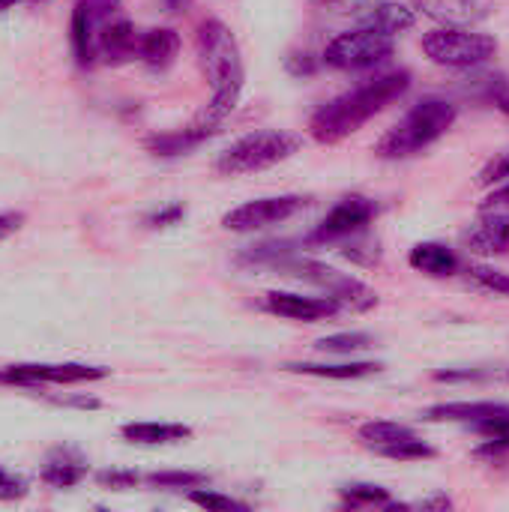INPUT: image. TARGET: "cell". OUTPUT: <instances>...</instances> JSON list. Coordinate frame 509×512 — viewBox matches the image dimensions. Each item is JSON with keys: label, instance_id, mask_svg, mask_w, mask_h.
<instances>
[{"label": "cell", "instance_id": "7bdbcfd3", "mask_svg": "<svg viewBox=\"0 0 509 512\" xmlns=\"http://www.w3.org/2000/svg\"><path fill=\"white\" fill-rule=\"evenodd\" d=\"M12 3H18V0H0V12H3V9H9Z\"/></svg>", "mask_w": 509, "mask_h": 512}, {"label": "cell", "instance_id": "44dd1931", "mask_svg": "<svg viewBox=\"0 0 509 512\" xmlns=\"http://www.w3.org/2000/svg\"><path fill=\"white\" fill-rule=\"evenodd\" d=\"M384 366L381 363H288L285 372H297V375H312V378H330V381H357V378H369L378 375Z\"/></svg>", "mask_w": 509, "mask_h": 512}, {"label": "cell", "instance_id": "4316f807", "mask_svg": "<svg viewBox=\"0 0 509 512\" xmlns=\"http://www.w3.org/2000/svg\"><path fill=\"white\" fill-rule=\"evenodd\" d=\"M378 456L393 459V462H420V459H435V447H429L420 438H405V441H399L393 447L378 450Z\"/></svg>", "mask_w": 509, "mask_h": 512}, {"label": "cell", "instance_id": "52a82bcc", "mask_svg": "<svg viewBox=\"0 0 509 512\" xmlns=\"http://www.w3.org/2000/svg\"><path fill=\"white\" fill-rule=\"evenodd\" d=\"M285 267L294 270L300 279H309V282L321 285L339 309L369 312V309L378 306V294H375L366 282H360V279H354V276H345V273H339V270H333V267H327V264H321V261L303 258V261H288Z\"/></svg>", "mask_w": 509, "mask_h": 512}, {"label": "cell", "instance_id": "ac0fdd59", "mask_svg": "<svg viewBox=\"0 0 509 512\" xmlns=\"http://www.w3.org/2000/svg\"><path fill=\"white\" fill-rule=\"evenodd\" d=\"M180 54V33L174 27H153L138 39V57L150 69H168Z\"/></svg>", "mask_w": 509, "mask_h": 512}, {"label": "cell", "instance_id": "d4e9b609", "mask_svg": "<svg viewBox=\"0 0 509 512\" xmlns=\"http://www.w3.org/2000/svg\"><path fill=\"white\" fill-rule=\"evenodd\" d=\"M144 483H150L153 489H198V486H207V474H198V471H156V474H147Z\"/></svg>", "mask_w": 509, "mask_h": 512}, {"label": "cell", "instance_id": "f546056e", "mask_svg": "<svg viewBox=\"0 0 509 512\" xmlns=\"http://www.w3.org/2000/svg\"><path fill=\"white\" fill-rule=\"evenodd\" d=\"M483 183H504L492 198H498V201H509V153L504 156H498V159H492L486 168H483Z\"/></svg>", "mask_w": 509, "mask_h": 512}, {"label": "cell", "instance_id": "30bf717a", "mask_svg": "<svg viewBox=\"0 0 509 512\" xmlns=\"http://www.w3.org/2000/svg\"><path fill=\"white\" fill-rule=\"evenodd\" d=\"M306 207L303 195H273V198H255L246 201L234 210H228L222 216V228L225 231H237V234H249V231H261L270 225H279L291 216H297Z\"/></svg>", "mask_w": 509, "mask_h": 512}, {"label": "cell", "instance_id": "ba28073f", "mask_svg": "<svg viewBox=\"0 0 509 512\" xmlns=\"http://www.w3.org/2000/svg\"><path fill=\"white\" fill-rule=\"evenodd\" d=\"M432 423H462L486 441H509V405L504 402H450L423 414Z\"/></svg>", "mask_w": 509, "mask_h": 512}, {"label": "cell", "instance_id": "e575fe53", "mask_svg": "<svg viewBox=\"0 0 509 512\" xmlns=\"http://www.w3.org/2000/svg\"><path fill=\"white\" fill-rule=\"evenodd\" d=\"M318 69V63H315V57L312 54H300V51H294L291 57H288V72L291 75H312Z\"/></svg>", "mask_w": 509, "mask_h": 512}, {"label": "cell", "instance_id": "4dcf8cb0", "mask_svg": "<svg viewBox=\"0 0 509 512\" xmlns=\"http://www.w3.org/2000/svg\"><path fill=\"white\" fill-rule=\"evenodd\" d=\"M342 255L351 258L354 264H363V267H375L381 261V249H378L375 240H354Z\"/></svg>", "mask_w": 509, "mask_h": 512}, {"label": "cell", "instance_id": "8992f818", "mask_svg": "<svg viewBox=\"0 0 509 512\" xmlns=\"http://www.w3.org/2000/svg\"><path fill=\"white\" fill-rule=\"evenodd\" d=\"M396 42L390 33L372 30V27H357L333 36L321 54V60L333 69H372L393 57Z\"/></svg>", "mask_w": 509, "mask_h": 512}, {"label": "cell", "instance_id": "b9f144b4", "mask_svg": "<svg viewBox=\"0 0 509 512\" xmlns=\"http://www.w3.org/2000/svg\"><path fill=\"white\" fill-rule=\"evenodd\" d=\"M315 6H333V3H342V0H312Z\"/></svg>", "mask_w": 509, "mask_h": 512}, {"label": "cell", "instance_id": "8fae6325", "mask_svg": "<svg viewBox=\"0 0 509 512\" xmlns=\"http://www.w3.org/2000/svg\"><path fill=\"white\" fill-rule=\"evenodd\" d=\"M378 216V207L366 195H345L339 204L330 207V213L315 225L312 243H330V240H345L360 234L372 219Z\"/></svg>", "mask_w": 509, "mask_h": 512}, {"label": "cell", "instance_id": "5bb4252c", "mask_svg": "<svg viewBox=\"0 0 509 512\" xmlns=\"http://www.w3.org/2000/svg\"><path fill=\"white\" fill-rule=\"evenodd\" d=\"M354 18L360 21V27H372V30H381V33H405L414 27L417 15L414 9H408L405 3L399 0H372V3H363Z\"/></svg>", "mask_w": 509, "mask_h": 512}, {"label": "cell", "instance_id": "4fadbf2b", "mask_svg": "<svg viewBox=\"0 0 509 512\" xmlns=\"http://www.w3.org/2000/svg\"><path fill=\"white\" fill-rule=\"evenodd\" d=\"M213 135H219V123H210V120H198L186 129H171V132H159V135H150L144 141V147L153 153V156H162V159H174V156H186L192 153L195 147H201L204 141H210Z\"/></svg>", "mask_w": 509, "mask_h": 512}, {"label": "cell", "instance_id": "ab89813d", "mask_svg": "<svg viewBox=\"0 0 509 512\" xmlns=\"http://www.w3.org/2000/svg\"><path fill=\"white\" fill-rule=\"evenodd\" d=\"M189 3H192V0H165V6H168L171 12H183Z\"/></svg>", "mask_w": 509, "mask_h": 512}, {"label": "cell", "instance_id": "836d02e7", "mask_svg": "<svg viewBox=\"0 0 509 512\" xmlns=\"http://www.w3.org/2000/svg\"><path fill=\"white\" fill-rule=\"evenodd\" d=\"M123 0H75V6H81L84 12H90V15H96V18H111L114 12H117V6H120Z\"/></svg>", "mask_w": 509, "mask_h": 512}, {"label": "cell", "instance_id": "7402d4cb", "mask_svg": "<svg viewBox=\"0 0 509 512\" xmlns=\"http://www.w3.org/2000/svg\"><path fill=\"white\" fill-rule=\"evenodd\" d=\"M84 477H87V465L78 456H72L69 450H57L39 474V480L51 489H72Z\"/></svg>", "mask_w": 509, "mask_h": 512}, {"label": "cell", "instance_id": "484cf974", "mask_svg": "<svg viewBox=\"0 0 509 512\" xmlns=\"http://www.w3.org/2000/svg\"><path fill=\"white\" fill-rule=\"evenodd\" d=\"M342 501L351 510H363V507H384V510H390V504H393L387 489H381V486H348V489H342Z\"/></svg>", "mask_w": 509, "mask_h": 512}, {"label": "cell", "instance_id": "d6a6232c", "mask_svg": "<svg viewBox=\"0 0 509 512\" xmlns=\"http://www.w3.org/2000/svg\"><path fill=\"white\" fill-rule=\"evenodd\" d=\"M24 495H27L24 480H18V477L6 474V471L0 468V501H21Z\"/></svg>", "mask_w": 509, "mask_h": 512}, {"label": "cell", "instance_id": "1f68e13d", "mask_svg": "<svg viewBox=\"0 0 509 512\" xmlns=\"http://www.w3.org/2000/svg\"><path fill=\"white\" fill-rule=\"evenodd\" d=\"M96 483L105 489H135L141 483V477L135 471H99Z\"/></svg>", "mask_w": 509, "mask_h": 512}, {"label": "cell", "instance_id": "f35d334b", "mask_svg": "<svg viewBox=\"0 0 509 512\" xmlns=\"http://www.w3.org/2000/svg\"><path fill=\"white\" fill-rule=\"evenodd\" d=\"M450 507H453L450 498H429V501L420 504V510H450Z\"/></svg>", "mask_w": 509, "mask_h": 512}, {"label": "cell", "instance_id": "7a4b0ae2", "mask_svg": "<svg viewBox=\"0 0 509 512\" xmlns=\"http://www.w3.org/2000/svg\"><path fill=\"white\" fill-rule=\"evenodd\" d=\"M198 42V60L201 69L210 81V105L201 114L210 123H222L240 102L243 84H246V66H243V54L240 45L231 33V27L219 18H207L198 24L195 33Z\"/></svg>", "mask_w": 509, "mask_h": 512}, {"label": "cell", "instance_id": "2e32d148", "mask_svg": "<svg viewBox=\"0 0 509 512\" xmlns=\"http://www.w3.org/2000/svg\"><path fill=\"white\" fill-rule=\"evenodd\" d=\"M414 6L426 18L441 21V24H453V27H471L489 15L486 0H414Z\"/></svg>", "mask_w": 509, "mask_h": 512}, {"label": "cell", "instance_id": "83f0119b", "mask_svg": "<svg viewBox=\"0 0 509 512\" xmlns=\"http://www.w3.org/2000/svg\"><path fill=\"white\" fill-rule=\"evenodd\" d=\"M195 507H204V510H219V512H246L249 507L243 504V501H234V498H228V495H219V492H207V489H189V495H186Z\"/></svg>", "mask_w": 509, "mask_h": 512}, {"label": "cell", "instance_id": "3957f363", "mask_svg": "<svg viewBox=\"0 0 509 512\" xmlns=\"http://www.w3.org/2000/svg\"><path fill=\"white\" fill-rule=\"evenodd\" d=\"M456 105L447 99H420L393 129H387L375 147L378 156L384 159H405L414 156L426 147H432L438 138L447 135L456 123Z\"/></svg>", "mask_w": 509, "mask_h": 512}, {"label": "cell", "instance_id": "d590c367", "mask_svg": "<svg viewBox=\"0 0 509 512\" xmlns=\"http://www.w3.org/2000/svg\"><path fill=\"white\" fill-rule=\"evenodd\" d=\"M183 213H186V207H183V204H171V207H165V210L153 213V216L147 219V225H153V228H162V225H174L177 219H183Z\"/></svg>", "mask_w": 509, "mask_h": 512}, {"label": "cell", "instance_id": "6da1fadb", "mask_svg": "<svg viewBox=\"0 0 509 512\" xmlns=\"http://www.w3.org/2000/svg\"><path fill=\"white\" fill-rule=\"evenodd\" d=\"M408 87H411L408 69H393V72L375 75V78L357 84L354 90L321 105L309 120V132L318 144H339L348 135H354L357 129H363L387 105L402 99L408 93Z\"/></svg>", "mask_w": 509, "mask_h": 512}, {"label": "cell", "instance_id": "f1b7e54d", "mask_svg": "<svg viewBox=\"0 0 509 512\" xmlns=\"http://www.w3.org/2000/svg\"><path fill=\"white\" fill-rule=\"evenodd\" d=\"M468 273L486 291H495L501 297H509V273H504V270H495V267H486V264H471Z\"/></svg>", "mask_w": 509, "mask_h": 512}, {"label": "cell", "instance_id": "8d00e7d4", "mask_svg": "<svg viewBox=\"0 0 509 512\" xmlns=\"http://www.w3.org/2000/svg\"><path fill=\"white\" fill-rule=\"evenodd\" d=\"M507 453L509 441H483V444L474 450L477 459H489V462H495V459H501V456H507Z\"/></svg>", "mask_w": 509, "mask_h": 512}, {"label": "cell", "instance_id": "d6986e66", "mask_svg": "<svg viewBox=\"0 0 509 512\" xmlns=\"http://www.w3.org/2000/svg\"><path fill=\"white\" fill-rule=\"evenodd\" d=\"M408 264L417 270V273H426V276H435V279H444V276H453L459 270V258L450 246L444 243H417L408 255Z\"/></svg>", "mask_w": 509, "mask_h": 512}, {"label": "cell", "instance_id": "e0dca14e", "mask_svg": "<svg viewBox=\"0 0 509 512\" xmlns=\"http://www.w3.org/2000/svg\"><path fill=\"white\" fill-rule=\"evenodd\" d=\"M105 21L84 12L81 6L72 9V24H69V42H72V54H75V63L90 69L96 60H99V27Z\"/></svg>", "mask_w": 509, "mask_h": 512}, {"label": "cell", "instance_id": "277c9868", "mask_svg": "<svg viewBox=\"0 0 509 512\" xmlns=\"http://www.w3.org/2000/svg\"><path fill=\"white\" fill-rule=\"evenodd\" d=\"M303 147V138L285 129H261L249 132L240 141H234L216 162L219 174L225 177H240V174H255L267 171L285 159H291Z\"/></svg>", "mask_w": 509, "mask_h": 512}, {"label": "cell", "instance_id": "74e56055", "mask_svg": "<svg viewBox=\"0 0 509 512\" xmlns=\"http://www.w3.org/2000/svg\"><path fill=\"white\" fill-rule=\"evenodd\" d=\"M24 225V213H0V240L12 237Z\"/></svg>", "mask_w": 509, "mask_h": 512}, {"label": "cell", "instance_id": "9a60e30c", "mask_svg": "<svg viewBox=\"0 0 509 512\" xmlns=\"http://www.w3.org/2000/svg\"><path fill=\"white\" fill-rule=\"evenodd\" d=\"M138 39L141 33L132 27L129 18H105V24L99 27V57L111 66H120L138 57Z\"/></svg>", "mask_w": 509, "mask_h": 512}, {"label": "cell", "instance_id": "ffe728a7", "mask_svg": "<svg viewBox=\"0 0 509 512\" xmlns=\"http://www.w3.org/2000/svg\"><path fill=\"white\" fill-rule=\"evenodd\" d=\"M120 435L132 444H144V447H156V444H174V441H186L192 438V429L183 423H126L120 429Z\"/></svg>", "mask_w": 509, "mask_h": 512}, {"label": "cell", "instance_id": "5b68a950", "mask_svg": "<svg viewBox=\"0 0 509 512\" xmlns=\"http://www.w3.org/2000/svg\"><path fill=\"white\" fill-rule=\"evenodd\" d=\"M423 54L447 69H474L498 54V39L471 27L441 24L423 36Z\"/></svg>", "mask_w": 509, "mask_h": 512}, {"label": "cell", "instance_id": "7c38bea8", "mask_svg": "<svg viewBox=\"0 0 509 512\" xmlns=\"http://www.w3.org/2000/svg\"><path fill=\"white\" fill-rule=\"evenodd\" d=\"M270 315L288 318V321H324L333 318L339 312V306L330 297H303V294H291V291H270L264 294L261 303Z\"/></svg>", "mask_w": 509, "mask_h": 512}, {"label": "cell", "instance_id": "60d3db41", "mask_svg": "<svg viewBox=\"0 0 509 512\" xmlns=\"http://www.w3.org/2000/svg\"><path fill=\"white\" fill-rule=\"evenodd\" d=\"M498 108H501L504 114H509V87L501 93V96H498Z\"/></svg>", "mask_w": 509, "mask_h": 512}, {"label": "cell", "instance_id": "603a6c76", "mask_svg": "<svg viewBox=\"0 0 509 512\" xmlns=\"http://www.w3.org/2000/svg\"><path fill=\"white\" fill-rule=\"evenodd\" d=\"M405 438H417V432L405 423H393V420H372V423H363L360 426V441L369 447V450H384V447H393Z\"/></svg>", "mask_w": 509, "mask_h": 512}, {"label": "cell", "instance_id": "9c48e42d", "mask_svg": "<svg viewBox=\"0 0 509 512\" xmlns=\"http://www.w3.org/2000/svg\"><path fill=\"white\" fill-rule=\"evenodd\" d=\"M6 384L24 387V390H42L48 384H87L108 378V369L102 366H84V363H18L6 366Z\"/></svg>", "mask_w": 509, "mask_h": 512}, {"label": "cell", "instance_id": "cb8c5ba5", "mask_svg": "<svg viewBox=\"0 0 509 512\" xmlns=\"http://www.w3.org/2000/svg\"><path fill=\"white\" fill-rule=\"evenodd\" d=\"M315 348L324 354H357V351L372 348V336L369 333H336V336L318 339Z\"/></svg>", "mask_w": 509, "mask_h": 512}]
</instances>
